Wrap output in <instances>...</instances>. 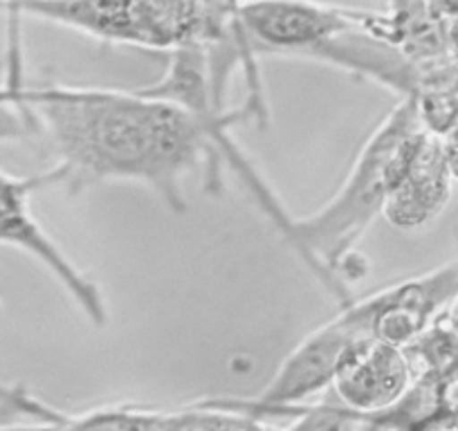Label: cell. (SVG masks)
<instances>
[{
	"instance_id": "cell-15",
	"label": "cell",
	"mask_w": 458,
	"mask_h": 431,
	"mask_svg": "<svg viewBox=\"0 0 458 431\" xmlns=\"http://www.w3.org/2000/svg\"><path fill=\"white\" fill-rule=\"evenodd\" d=\"M440 148H443L445 162H447V169L452 173L454 182H458V120L440 135Z\"/></svg>"
},
{
	"instance_id": "cell-18",
	"label": "cell",
	"mask_w": 458,
	"mask_h": 431,
	"mask_svg": "<svg viewBox=\"0 0 458 431\" xmlns=\"http://www.w3.org/2000/svg\"><path fill=\"white\" fill-rule=\"evenodd\" d=\"M445 32H447L449 56H452L454 61H458V19L452 21V23L445 25Z\"/></svg>"
},
{
	"instance_id": "cell-19",
	"label": "cell",
	"mask_w": 458,
	"mask_h": 431,
	"mask_svg": "<svg viewBox=\"0 0 458 431\" xmlns=\"http://www.w3.org/2000/svg\"><path fill=\"white\" fill-rule=\"evenodd\" d=\"M445 321H447L449 328H452V331L458 335V297L454 299L452 306H449L447 312H445Z\"/></svg>"
},
{
	"instance_id": "cell-11",
	"label": "cell",
	"mask_w": 458,
	"mask_h": 431,
	"mask_svg": "<svg viewBox=\"0 0 458 431\" xmlns=\"http://www.w3.org/2000/svg\"><path fill=\"white\" fill-rule=\"evenodd\" d=\"M10 16V55H7V74L0 79V142H14L37 135L32 113L23 101V68H21L19 19Z\"/></svg>"
},
{
	"instance_id": "cell-17",
	"label": "cell",
	"mask_w": 458,
	"mask_h": 431,
	"mask_svg": "<svg viewBox=\"0 0 458 431\" xmlns=\"http://www.w3.org/2000/svg\"><path fill=\"white\" fill-rule=\"evenodd\" d=\"M425 7L440 23H452L458 19V0H425Z\"/></svg>"
},
{
	"instance_id": "cell-14",
	"label": "cell",
	"mask_w": 458,
	"mask_h": 431,
	"mask_svg": "<svg viewBox=\"0 0 458 431\" xmlns=\"http://www.w3.org/2000/svg\"><path fill=\"white\" fill-rule=\"evenodd\" d=\"M438 393V409L458 413V359H454L436 380Z\"/></svg>"
},
{
	"instance_id": "cell-1",
	"label": "cell",
	"mask_w": 458,
	"mask_h": 431,
	"mask_svg": "<svg viewBox=\"0 0 458 431\" xmlns=\"http://www.w3.org/2000/svg\"><path fill=\"white\" fill-rule=\"evenodd\" d=\"M37 135L55 153L59 187L79 193L101 182H138L184 214V180L200 171L223 191V156L200 120L182 106L135 90L23 86Z\"/></svg>"
},
{
	"instance_id": "cell-16",
	"label": "cell",
	"mask_w": 458,
	"mask_h": 431,
	"mask_svg": "<svg viewBox=\"0 0 458 431\" xmlns=\"http://www.w3.org/2000/svg\"><path fill=\"white\" fill-rule=\"evenodd\" d=\"M418 431H458V413L436 409L418 425Z\"/></svg>"
},
{
	"instance_id": "cell-2",
	"label": "cell",
	"mask_w": 458,
	"mask_h": 431,
	"mask_svg": "<svg viewBox=\"0 0 458 431\" xmlns=\"http://www.w3.org/2000/svg\"><path fill=\"white\" fill-rule=\"evenodd\" d=\"M422 131L413 99H400L362 144L337 193L317 211L293 221L290 248L339 306L355 299L351 283L367 275L358 245L385 211L404 157Z\"/></svg>"
},
{
	"instance_id": "cell-3",
	"label": "cell",
	"mask_w": 458,
	"mask_h": 431,
	"mask_svg": "<svg viewBox=\"0 0 458 431\" xmlns=\"http://www.w3.org/2000/svg\"><path fill=\"white\" fill-rule=\"evenodd\" d=\"M364 340L373 337L369 335L358 299H351L339 308L333 319L324 321L294 346L293 353L281 362L270 385L261 393L254 398L209 400L227 411L254 420H263L266 416H284V413L288 416L290 409L308 404V400L330 389L344 359Z\"/></svg>"
},
{
	"instance_id": "cell-9",
	"label": "cell",
	"mask_w": 458,
	"mask_h": 431,
	"mask_svg": "<svg viewBox=\"0 0 458 431\" xmlns=\"http://www.w3.org/2000/svg\"><path fill=\"white\" fill-rule=\"evenodd\" d=\"M413 385V371L404 349L364 340L339 367L330 389L339 404L369 418L394 407Z\"/></svg>"
},
{
	"instance_id": "cell-4",
	"label": "cell",
	"mask_w": 458,
	"mask_h": 431,
	"mask_svg": "<svg viewBox=\"0 0 458 431\" xmlns=\"http://www.w3.org/2000/svg\"><path fill=\"white\" fill-rule=\"evenodd\" d=\"M7 14L32 16L114 46L171 55L191 38L187 0H47Z\"/></svg>"
},
{
	"instance_id": "cell-10",
	"label": "cell",
	"mask_w": 458,
	"mask_h": 431,
	"mask_svg": "<svg viewBox=\"0 0 458 431\" xmlns=\"http://www.w3.org/2000/svg\"><path fill=\"white\" fill-rule=\"evenodd\" d=\"M0 398L5 400L14 413L37 418V427H19V429L0 431H148L153 409L138 407V404H110V407H97L83 413H64L47 407L32 393L21 386L0 385Z\"/></svg>"
},
{
	"instance_id": "cell-7",
	"label": "cell",
	"mask_w": 458,
	"mask_h": 431,
	"mask_svg": "<svg viewBox=\"0 0 458 431\" xmlns=\"http://www.w3.org/2000/svg\"><path fill=\"white\" fill-rule=\"evenodd\" d=\"M458 297V258L425 275L386 285L358 299L369 335L382 344L407 349L447 312Z\"/></svg>"
},
{
	"instance_id": "cell-12",
	"label": "cell",
	"mask_w": 458,
	"mask_h": 431,
	"mask_svg": "<svg viewBox=\"0 0 458 431\" xmlns=\"http://www.w3.org/2000/svg\"><path fill=\"white\" fill-rule=\"evenodd\" d=\"M245 420L241 413L227 411L207 398L171 411L153 409L148 431H234Z\"/></svg>"
},
{
	"instance_id": "cell-8",
	"label": "cell",
	"mask_w": 458,
	"mask_h": 431,
	"mask_svg": "<svg viewBox=\"0 0 458 431\" xmlns=\"http://www.w3.org/2000/svg\"><path fill=\"white\" fill-rule=\"evenodd\" d=\"M452 191L454 178L440 139L422 131L404 157L382 216L395 230L418 232L443 214L452 200Z\"/></svg>"
},
{
	"instance_id": "cell-13",
	"label": "cell",
	"mask_w": 458,
	"mask_h": 431,
	"mask_svg": "<svg viewBox=\"0 0 458 431\" xmlns=\"http://www.w3.org/2000/svg\"><path fill=\"white\" fill-rule=\"evenodd\" d=\"M288 427L275 431H362L367 418L344 404H301L290 409Z\"/></svg>"
},
{
	"instance_id": "cell-6",
	"label": "cell",
	"mask_w": 458,
	"mask_h": 431,
	"mask_svg": "<svg viewBox=\"0 0 458 431\" xmlns=\"http://www.w3.org/2000/svg\"><path fill=\"white\" fill-rule=\"evenodd\" d=\"M358 28V10L319 0H245L241 32L250 52L312 59L333 38Z\"/></svg>"
},
{
	"instance_id": "cell-20",
	"label": "cell",
	"mask_w": 458,
	"mask_h": 431,
	"mask_svg": "<svg viewBox=\"0 0 458 431\" xmlns=\"http://www.w3.org/2000/svg\"><path fill=\"white\" fill-rule=\"evenodd\" d=\"M234 431H275V429H270V427L263 425V420H254V418H248V420H245L243 425L236 427Z\"/></svg>"
},
{
	"instance_id": "cell-5",
	"label": "cell",
	"mask_w": 458,
	"mask_h": 431,
	"mask_svg": "<svg viewBox=\"0 0 458 431\" xmlns=\"http://www.w3.org/2000/svg\"><path fill=\"white\" fill-rule=\"evenodd\" d=\"M47 187H59L56 169L37 175H12L0 169V245L21 249L41 263L92 326L104 328L108 324V306L99 285L70 261L32 214V196Z\"/></svg>"
}]
</instances>
